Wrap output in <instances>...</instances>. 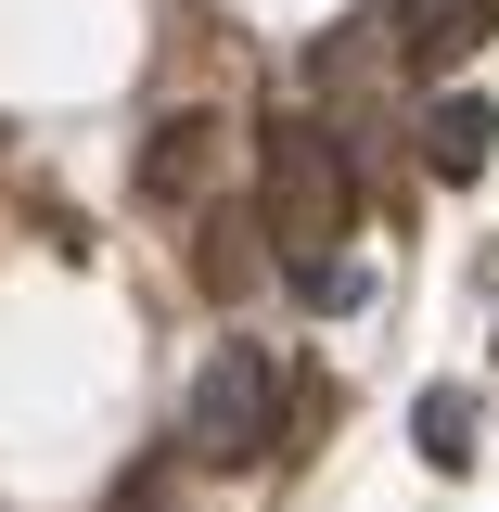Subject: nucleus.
Listing matches in <instances>:
<instances>
[{
	"instance_id": "1",
	"label": "nucleus",
	"mask_w": 499,
	"mask_h": 512,
	"mask_svg": "<svg viewBox=\"0 0 499 512\" xmlns=\"http://www.w3.org/2000/svg\"><path fill=\"white\" fill-rule=\"evenodd\" d=\"M256 167H269V205H256L269 256H282L295 282L333 269L346 231H359V167H346V141H333L320 116H269V128H256Z\"/></svg>"
},
{
	"instance_id": "2",
	"label": "nucleus",
	"mask_w": 499,
	"mask_h": 512,
	"mask_svg": "<svg viewBox=\"0 0 499 512\" xmlns=\"http://www.w3.org/2000/svg\"><path fill=\"white\" fill-rule=\"evenodd\" d=\"M180 448L192 461H269V448H282V372L256 359L244 333L205 346V372H192V397H180Z\"/></svg>"
},
{
	"instance_id": "3",
	"label": "nucleus",
	"mask_w": 499,
	"mask_h": 512,
	"mask_svg": "<svg viewBox=\"0 0 499 512\" xmlns=\"http://www.w3.org/2000/svg\"><path fill=\"white\" fill-rule=\"evenodd\" d=\"M218 154H231V128H218V116H167V128H154V154H141V192H154V205H192V192L218 180Z\"/></svg>"
},
{
	"instance_id": "4",
	"label": "nucleus",
	"mask_w": 499,
	"mask_h": 512,
	"mask_svg": "<svg viewBox=\"0 0 499 512\" xmlns=\"http://www.w3.org/2000/svg\"><path fill=\"white\" fill-rule=\"evenodd\" d=\"M487 154H499V103H474V90L423 103V167H436L448 192H461V180H487Z\"/></svg>"
},
{
	"instance_id": "5",
	"label": "nucleus",
	"mask_w": 499,
	"mask_h": 512,
	"mask_svg": "<svg viewBox=\"0 0 499 512\" xmlns=\"http://www.w3.org/2000/svg\"><path fill=\"white\" fill-rule=\"evenodd\" d=\"M397 26H410L423 64H474L499 39V0H397Z\"/></svg>"
},
{
	"instance_id": "6",
	"label": "nucleus",
	"mask_w": 499,
	"mask_h": 512,
	"mask_svg": "<svg viewBox=\"0 0 499 512\" xmlns=\"http://www.w3.org/2000/svg\"><path fill=\"white\" fill-rule=\"evenodd\" d=\"M410 436H423V461H436V474H474V397H461V384H436V397L410 410Z\"/></svg>"
},
{
	"instance_id": "7",
	"label": "nucleus",
	"mask_w": 499,
	"mask_h": 512,
	"mask_svg": "<svg viewBox=\"0 0 499 512\" xmlns=\"http://www.w3.org/2000/svg\"><path fill=\"white\" fill-rule=\"evenodd\" d=\"M256 269H269V256H256V244H231V218H218V244H205V282H218V295H244Z\"/></svg>"
},
{
	"instance_id": "8",
	"label": "nucleus",
	"mask_w": 499,
	"mask_h": 512,
	"mask_svg": "<svg viewBox=\"0 0 499 512\" xmlns=\"http://www.w3.org/2000/svg\"><path fill=\"white\" fill-rule=\"evenodd\" d=\"M116 512H180V500H167V474H128V487H116Z\"/></svg>"
}]
</instances>
